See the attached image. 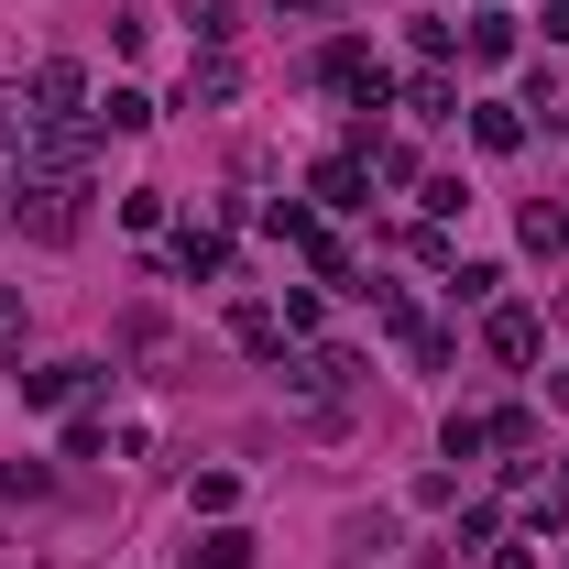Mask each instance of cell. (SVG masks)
Wrapping results in <instances>:
<instances>
[{
    "label": "cell",
    "instance_id": "277c9868",
    "mask_svg": "<svg viewBox=\"0 0 569 569\" xmlns=\"http://www.w3.org/2000/svg\"><path fill=\"white\" fill-rule=\"evenodd\" d=\"M22 99H33V121H77V99H88V77H77L67 56H44V67H33V88H22Z\"/></svg>",
    "mask_w": 569,
    "mask_h": 569
},
{
    "label": "cell",
    "instance_id": "ac0fdd59",
    "mask_svg": "<svg viewBox=\"0 0 569 569\" xmlns=\"http://www.w3.org/2000/svg\"><path fill=\"white\" fill-rule=\"evenodd\" d=\"M176 11L198 22V44H209V56H219V44H230V33H241V22H230V0H176Z\"/></svg>",
    "mask_w": 569,
    "mask_h": 569
},
{
    "label": "cell",
    "instance_id": "8fae6325",
    "mask_svg": "<svg viewBox=\"0 0 569 569\" xmlns=\"http://www.w3.org/2000/svg\"><path fill=\"white\" fill-rule=\"evenodd\" d=\"M471 142H482V153H515V142H526V110L482 99V110H471Z\"/></svg>",
    "mask_w": 569,
    "mask_h": 569
},
{
    "label": "cell",
    "instance_id": "52a82bcc",
    "mask_svg": "<svg viewBox=\"0 0 569 569\" xmlns=\"http://www.w3.org/2000/svg\"><path fill=\"white\" fill-rule=\"evenodd\" d=\"M482 340H493V361H537L548 329H537V307H493V329H482Z\"/></svg>",
    "mask_w": 569,
    "mask_h": 569
},
{
    "label": "cell",
    "instance_id": "603a6c76",
    "mask_svg": "<svg viewBox=\"0 0 569 569\" xmlns=\"http://www.w3.org/2000/svg\"><path fill=\"white\" fill-rule=\"evenodd\" d=\"M11 187H22V164H11V142H0V198H11Z\"/></svg>",
    "mask_w": 569,
    "mask_h": 569
},
{
    "label": "cell",
    "instance_id": "3957f363",
    "mask_svg": "<svg viewBox=\"0 0 569 569\" xmlns=\"http://www.w3.org/2000/svg\"><path fill=\"white\" fill-rule=\"evenodd\" d=\"M351 372H361L351 351H329V340H318V351L296 361V372H284V383H296V395H307V406H340V395H351Z\"/></svg>",
    "mask_w": 569,
    "mask_h": 569
},
{
    "label": "cell",
    "instance_id": "9c48e42d",
    "mask_svg": "<svg viewBox=\"0 0 569 569\" xmlns=\"http://www.w3.org/2000/svg\"><path fill=\"white\" fill-rule=\"evenodd\" d=\"M515 230H526V252H569V209H559V198H526Z\"/></svg>",
    "mask_w": 569,
    "mask_h": 569
},
{
    "label": "cell",
    "instance_id": "d4e9b609",
    "mask_svg": "<svg viewBox=\"0 0 569 569\" xmlns=\"http://www.w3.org/2000/svg\"><path fill=\"white\" fill-rule=\"evenodd\" d=\"M559 395H569V372H559Z\"/></svg>",
    "mask_w": 569,
    "mask_h": 569
},
{
    "label": "cell",
    "instance_id": "5b68a950",
    "mask_svg": "<svg viewBox=\"0 0 569 569\" xmlns=\"http://www.w3.org/2000/svg\"><path fill=\"white\" fill-rule=\"evenodd\" d=\"M99 383V361H44V372H22V406H77Z\"/></svg>",
    "mask_w": 569,
    "mask_h": 569
},
{
    "label": "cell",
    "instance_id": "2e32d148",
    "mask_svg": "<svg viewBox=\"0 0 569 569\" xmlns=\"http://www.w3.org/2000/svg\"><path fill=\"white\" fill-rule=\"evenodd\" d=\"M449 296H460V307H493V296H503V263H449Z\"/></svg>",
    "mask_w": 569,
    "mask_h": 569
},
{
    "label": "cell",
    "instance_id": "ffe728a7",
    "mask_svg": "<svg viewBox=\"0 0 569 569\" xmlns=\"http://www.w3.org/2000/svg\"><path fill=\"white\" fill-rule=\"evenodd\" d=\"M406 351H417V372H449V329H427V318H417V329H406Z\"/></svg>",
    "mask_w": 569,
    "mask_h": 569
},
{
    "label": "cell",
    "instance_id": "cb8c5ba5",
    "mask_svg": "<svg viewBox=\"0 0 569 569\" xmlns=\"http://www.w3.org/2000/svg\"><path fill=\"white\" fill-rule=\"evenodd\" d=\"M274 11H318V0H274Z\"/></svg>",
    "mask_w": 569,
    "mask_h": 569
},
{
    "label": "cell",
    "instance_id": "4fadbf2b",
    "mask_svg": "<svg viewBox=\"0 0 569 569\" xmlns=\"http://www.w3.org/2000/svg\"><path fill=\"white\" fill-rule=\"evenodd\" d=\"M88 121H99V132H153V99H142V88H110Z\"/></svg>",
    "mask_w": 569,
    "mask_h": 569
},
{
    "label": "cell",
    "instance_id": "e0dca14e",
    "mask_svg": "<svg viewBox=\"0 0 569 569\" xmlns=\"http://www.w3.org/2000/svg\"><path fill=\"white\" fill-rule=\"evenodd\" d=\"M406 110H417V121H449V110H460V88H449V77L427 67V77H417V88H406Z\"/></svg>",
    "mask_w": 569,
    "mask_h": 569
},
{
    "label": "cell",
    "instance_id": "44dd1931",
    "mask_svg": "<svg viewBox=\"0 0 569 569\" xmlns=\"http://www.w3.org/2000/svg\"><path fill=\"white\" fill-rule=\"evenodd\" d=\"M0 351H22V296L0 284Z\"/></svg>",
    "mask_w": 569,
    "mask_h": 569
},
{
    "label": "cell",
    "instance_id": "ba28073f",
    "mask_svg": "<svg viewBox=\"0 0 569 569\" xmlns=\"http://www.w3.org/2000/svg\"><path fill=\"white\" fill-rule=\"evenodd\" d=\"M230 340H241L252 361H284V318H274V307H241V318H230Z\"/></svg>",
    "mask_w": 569,
    "mask_h": 569
},
{
    "label": "cell",
    "instance_id": "d6986e66",
    "mask_svg": "<svg viewBox=\"0 0 569 569\" xmlns=\"http://www.w3.org/2000/svg\"><path fill=\"white\" fill-rule=\"evenodd\" d=\"M493 449V417H449V460H482Z\"/></svg>",
    "mask_w": 569,
    "mask_h": 569
},
{
    "label": "cell",
    "instance_id": "5bb4252c",
    "mask_svg": "<svg viewBox=\"0 0 569 569\" xmlns=\"http://www.w3.org/2000/svg\"><path fill=\"white\" fill-rule=\"evenodd\" d=\"M460 44H471L482 67H503V56H515V22H503V11H471V22H460Z\"/></svg>",
    "mask_w": 569,
    "mask_h": 569
},
{
    "label": "cell",
    "instance_id": "7a4b0ae2",
    "mask_svg": "<svg viewBox=\"0 0 569 569\" xmlns=\"http://www.w3.org/2000/svg\"><path fill=\"white\" fill-rule=\"evenodd\" d=\"M318 88H340L351 110H383V99H395V77L372 67V44H361V33H340V44H318Z\"/></svg>",
    "mask_w": 569,
    "mask_h": 569
},
{
    "label": "cell",
    "instance_id": "7402d4cb",
    "mask_svg": "<svg viewBox=\"0 0 569 569\" xmlns=\"http://www.w3.org/2000/svg\"><path fill=\"white\" fill-rule=\"evenodd\" d=\"M493 569H537V548H503V537H493Z\"/></svg>",
    "mask_w": 569,
    "mask_h": 569
},
{
    "label": "cell",
    "instance_id": "7c38bea8",
    "mask_svg": "<svg viewBox=\"0 0 569 569\" xmlns=\"http://www.w3.org/2000/svg\"><path fill=\"white\" fill-rule=\"evenodd\" d=\"M187 569H252V537H241V526H209V537L187 548Z\"/></svg>",
    "mask_w": 569,
    "mask_h": 569
},
{
    "label": "cell",
    "instance_id": "30bf717a",
    "mask_svg": "<svg viewBox=\"0 0 569 569\" xmlns=\"http://www.w3.org/2000/svg\"><path fill=\"white\" fill-rule=\"evenodd\" d=\"M230 88H241V67H230V44H219V56H198V67H187V110H198V99H230Z\"/></svg>",
    "mask_w": 569,
    "mask_h": 569
},
{
    "label": "cell",
    "instance_id": "9a60e30c",
    "mask_svg": "<svg viewBox=\"0 0 569 569\" xmlns=\"http://www.w3.org/2000/svg\"><path fill=\"white\" fill-rule=\"evenodd\" d=\"M219 263H230V241H219V230H187V241H176V274H198V284H209Z\"/></svg>",
    "mask_w": 569,
    "mask_h": 569
},
{
    "label": "cell",
    "instance_id": "8992f818",
    "mask_svg": "<svg viewBox=\"0 0 569 569\" xmlns=\"http://www.w3.org/2000/svg\"><path fill=\"white\" fill-rule=\"evenodd\" d=\"M318 209H372V164L361 153H329L318 164Z\"/></svg>",
    "mask_w": 569,
    "mask_h": 569
},
{
    "label": "cell",
    "instance_id": "6da1fadb",
    "mask_svg": "<svg viewBox=\"0 0 569 569\" xmlns=\"http://www.w3.org/2000/svg\"><path fill=\"white\" fill-rule=\"evenodd\" d=\"M77 219H88V176L22 164V187H11V230H22V241H77Z\"/></svg>",
    "mask_w": 569,
    "mask_h": 569
}]
</instances>
